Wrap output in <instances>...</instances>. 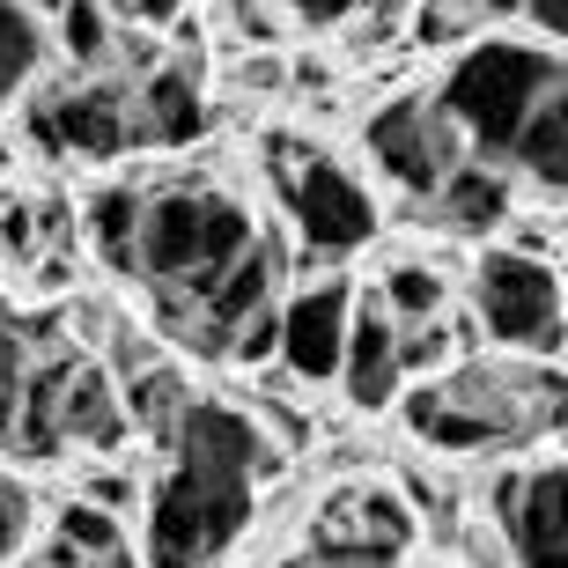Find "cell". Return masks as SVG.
<instances>
[{"instance_id": "cell-1", "label": "cell", "mask_w": 568, "mask_h": 568, "mask_svg": "<svg viewBox=\"0 0 568 568\" xmlns=\"http://www.w3.org/2000/svg\"><path fill=\"white\" fill-rule=\"evenodd\" d=\"M163 443L170 473L148 495V568H214L252 525L266 436L236 406L185 399Z\"/></svg>"}, {"instance_id": "cell-2", "label": "cell", "mask_w": 568, "mask_h": 568, "mask_svg": "<svg viewBox=\"0 0 568 568\" xmlns=\"http://www.w3.org/2000/svg\"><path fill=\"white\" fill-rule=\"evenodd\" d=\"M258 244V222L244 214V200L214 185H163L141 192V244H133V281L170 295H200L230 274L236 258Z\"/></svg>"}, {"instance_id": "cell-3", "label": "cell", "mask_w": 568, "mask_h": 568, "mask_svg": "<svg viewBox=\"0 0 568 568\" xmlns=\"http://www.w3.org/2000/svg\"><path fill=\"white\" fill-rule=\"evenodd\" d=\"M561 89V60L539 52V44H509V38H480L450 67V82H443L436 104L450 111V126L465 133V148H480L487 163H503L517 126H525V111Z\"/></svg>"}, {"instance_id": "cell-4", "label": "cell", "mask_w": 568, "mask_h": 568, "mask_svg": "<svg viewBox=\"0 0 568 568\" xmlns=\"http://www.w3.org/2000/svg\"><path fill=\"white\" fill-rule=\"evenodd\" d=\"M274 185H281V207H288L295 236L311 244V252H362L369 236H377V200H369V185H362L355 170H339L325 148L311 141H288L281 133L274 141Z\"/></svg>"}, {"instance_id": "cell-5", "label": "cell", "mask_w": 568, "mask_h": 568, "mask_svg": "<svg viewBox=\"0 0 568 568\" xmlns=\"http://www.w3.org/2000/svg\"><path fill=\"white\" fill-rule=\"evenodd\" d=\"M473 311H480L487 339L509 355L531 362L561 355V274H554V258L487 252L480 274H473Z\"/></svg>"}, {"instance_id": "cell-6", "label": "cell", "mask_w": 568, "mask_h": 568, "mask_svg": "<svg viewBox=\"0 0 568 568\" xmlns=\"http://www.w3.org/2000/svg\"><path fill=\"white\" fill-rule=\"evenodd\" d=\"M362 148H369V163H377L406 200H428V192L473 155L465 133L450 126V111L428 104V97H392V104L362 126Z\"/></svg>"}, {"instance_id": "cell-7", "label": "cell", "mask_w": 568, "mask_h": 568, "mask_svg": "<svg viewBox=\"0 0 568 568\" xmlns=\"http://www.w3.org/2000/svg\"><path fill=\"white\" fill-rule=\"evenodd\" d=\"M30 141L44 155H82V163H111L141 148L133 133V82H74V89H52L30 104Z\"/></svg>"}, {"instance_id": "cell-8", "label": "cell", "mask_w": 568, "mask_h": 568, "mask_svg": "<svg viewBox=\"0 0 568 568\" xmlns=\"http://www.w3.org/2000/svg\"><path fill=\"white\" fill-rule=\"evenodd\" d=\"M311 547H317L311 561H325V568H392L414 547V509L392 487H347V495L325 503Z\"/></svg>"}, {"instance_id": "cell-9", "label": "cell", "mask_w": 568, "mask_h": 568, "mask_svg": "<svg viewBox=\"0 0 568 568\" xmlns=\"http://www.w3.org/2000/svg\"><path fill=\"white\" fill-rule=\"evenodd\" d=\"M495 531H503L509 568H561L568 561V531H561V458H539L525 473H503L495 480V503H487Z\"/></svg>"}, {"instance_id": "cell-10", "label": "cell", "mask_w": 568, "mask_h": 568, "mask_svg": "<svg viewBox=\"0 0 568 568\" xmlns=\"http://www.w3.org/2000/svg\"><path fill=\"white\" fill-rule=\"evenodd\" d=\"M347 311H355V288L347 281H311L281 303V339L274 355L288 377L303 384H325L339 377V347H347Z\"/></svg>"}, {"instance_id": "cell-11", "label": "cell", "mask_w": 568, "mask_h": 568, "mask_svg": "<svg viewBox=\"0 0 568 568\" xmlns=\"http://www.w3.org/2000/svg\"><path fill=\"white\" fill-rule=\"evenodd\" d=\"M406 214L428 222V230H443V236H487V230H503V222H509V170L487 163V155H465V163L450 170L428 200H414Z\"/></svg>"}, {"instance_id": "cell-12", "label": "cell", "mask_w": 568, "mask_h": 568, "mask_svg": "<svg viewBox=\"0 0 568 568\" xmlns=\"http://www.w3.org/2000/svg\"><path fill=\"white\" fill-rule=\"evenodd\" d=\"M133 133L141 148H192L207 133V89L192 60H163L155 74L133 82Z\"/></svg>"}, {"instance_id": "cell-13", "label": "cell", "mask_w": 568, "mask_h": 568, "mask_svg": "<svg viewBox=\"0 0 568 568\" xmlns=\"http://www.w3.org/2000/svg\"><path fill=\"white\" fill-rule=\"evenodd\" d=\"M339 377H347V399L362 414H384V406L399 399V325L384 317L377 295H362L355 311H347V347H339Z\"/></svg>"}, {"instance_id": "cell-14", "label": "cell", "mask_w": 568, "mask_h": 568, "mask_svg": "<svg viewBox=\"0 0 568 568\" xmlns=\"http://www.w3.org/2000/svg\"><path fill=\"white\" fill-rule=\"evenodd\" d=\"M503 170H525L547 200H561V178H568V97L561 89H547V97L525 111V126H517V141H509Z\"/></svg>"}, {"instance_id": "cell-15", "label": "cell", "mask_w": 568, "mask_h": 568, "mask_svg": "<svg viewBox=\"0 0 568 568\" xmlns=\"http://www.w3.org/2000/svg\"><path fill=\"white\" fill-rule=\"evenodd\" d=\"M60 428H67V443H97V450H111V443L133 428L104 369L74 362V377H67V406H60Z\"/></svg>"}, {"instance_id": "cell-16", "label": "cell", "mask_w": 568, "mask_h": 568, "mask_svg": "<svg viewBox=\"0 0 568 568\" xmlns=\"http://www.w3.org/2000/svg\"><path fill=\"white\" fill-rule=\"evenodd\" d=\"M399 414H406V428H414V436H422L428 450H495V443L480 436V422H465V414L450 406V392H443L436 377L414 384V392L399 399Z\"/></svg>"}, {"instance_id": "cell-17", "label": "cell", "mask_w": 568, "mask_h": 568, "mask_svg": "<svg viewBox=\"0 0 568 568\" xmlns=\"http://www.w3.org/2000/svg\"><path fill=\"white\" fill-rule=\"evenodd\" d=\"M384 317L392 325H436L443 303H450V281H443V266H428V258H399L392 274H384Z\"/></svg>"}, {"instance_id": "cell-18", "label": "cell", "mask_w": 568, "mask_h": 568, "mask_svg": "<svg viewBox=\"0 0 568 568\" xmlns=\"http://www.w3.org/2000/svg\"><path fill=\"white\" fill-rule=\"evenodd\" d=\"M89 236L104 252L111 274H133V244H141V185H104L89 200Z\"/></svg>"}, {"instance_id": "cell-19", "label": "cell", "mask_w": 568, "mask_h": 568, "mask_svg": "<svg viewBox=\"0 0 568 568\" xmlns=\"http://www.w3.org/2000/svg\"><path fill=\"white\" fill-rule=\"evenodd\" d=\"M44 67V22L22 0H0V104H16Z\"/></svg>"}, {"instance_id": "cell-20", "label": "cell", "mask_w": 568, "mask_h": 568, "mask_svg": "<svg viewBox=\"0 0 568 568\" xmlns=\"http://www.w3.org/2000/svg\"><path fill=\"white\" fill-rule=\"evenodd\" d=\"M60 44L74 67H104L111 60V8L104 0H60Z\"/></svg>"}, {"instance_id": "cell-21", "label": "cell", "mask_w": 568, "mask_h": 568, "mask_svg": "<svg viewBox=\"0 0 568 568\" xmlns=\"http://www.w3.org/2000/svg\"><path fill=\"white\" fill-rule=\"evenodd\" d=\"M60 547L82 554V561H104V554H126V531H119V517L97 503H67L60 509Z\"/></svg>"}, {"instance_id": "cell-22", "label": "cell", "mask_w": 568, "mask_h": 568, "mask_svg": "<svg viewBox=\"0 0 568 568\" xmlns=\"http://www.w3.org/2000/svg\"><path fill=\"white\" fill-rule=\"evenodd\" d=\"M126 422H141V428H155V436H170V422L185 414V384L170 377V369H141V377L126 384Z\"/></svg>"}, {"instance_id": "cell-23", "label": "cell", "mask_w": 568, "mask_h": 568, "mask_svg": "<svg viewBox=\"0 0 568 568\" xmlns=\"http://www.w3.org/2000/svg\"><path fill=\"white\" fill-rule=\"evenodd\" d=\"M450 362H458L450 325H399V377H436Z\"/></svg>"}, {"instance_id": "cell-24", "label": "cell", "mask_w": 568, "mask_h": 568, "mask_svg": "<svg viewBox=\"0 0 568 568\" xmlns=\"http://www.w3.org/2000/svg\"><path fill=\"white\" fill-rule=\"evenodd\" d=\"M406 16H414V38L422 44H458L465 30H480V8L473 0H414Z\"/></svg>"}, {"instance_id": "cell-25", "label": "cell", "mask_w": 568, "mask_h": 568, "mask_svg": "<svg viewBox=\"0 0 568 568\" xmlns=\"http://www.w3.org/2000/svg\"><path fill=\"white\" fill-rule=\"evenodd\" d=\"M30 531H38V495L22 480H0V561H22Z\"/></svg>"}, {"instance_id": "cell-26", "label": "cell", "mask_w": 568, "mask_h": 568, "mask_svg": "<svg viewBox=\"0 0 568 568\" xmlns=\"http://www.w3.org/2000/svg\"><path fill=\"white\" fill-rule=\"evenodd\" d=\"M230 30L252 52H266V44H281V16H274V0H230Z\"/></svg>"}, {"instance_id": "cell-27", "label": "cell", "mask_w": 568, "mask_h": 568, "mask_svg": "<svg viewBox=\"0 0 568 568\" xmlns=\"http://www.w3.org/2000/svg\"><path fill=\"white\" fill-rule=\"evenodd\" d=\"M0 252H8V258H38V214L22 207V200L0 207Z\"/></svg>"}, {"instance_id": "cell-28", "label": "cell", "mask_w": 568, "mask_h": 568, "mask_svg": "<svg viewBox=\"0 0 568 568\" xmlns=\"http://www.w3.org/2000/svg\"><path fill=\"white\" fill-rule=\"evenodd\" d=\"M22 369H30L22 333H16V325H0V399H16V392H22Z\"/></svg>"}, {"instance_id": "cell-29", "label": "cell", "mask_w": 568, "mask_h": 568, "mask_svg": "<svg viewBox=\"0 0 568 568\" xmlns=\"http://www.w3.org/2000/svg\"><path fill=\"white\" fill-rule=\"evenodd\" d=\"M82 503H97V509H111V517H119V509L133 503V480H126V473H97Z\"/></svg>"}, {"instance_id": "cell-30", "label": "cell", "mask_w": 568, "mask_h": 568, "mask_svg": "<svg viewBox=\"0 0 568 568\" xmlns=\"http://www.w3.org/2000/svg\"><path fill=\"white\" fill-rule=\"evenodd\" d=\"M517 16H525L531 22V30H539V38H561V30H568V0H525V8H517Z\"/></svg>"}, {"instance_id": "cell-31", "label": "cell", "mask_w": 568, "mask_h": 568, "mask_svg": "<svg viewBox=\"0 0 568 568\" xmlns=\"http://www.w3.org/2000/svg\"><path fill=\"white\" fill-rule=\"evenodd\" d=\"M185 16V0H133L126 8V22H178Z\"/></svg>"}, {"instance_id": "cell-32", "label": "cell", "mask_w": 568, "mask_h": 568, "mask_svg": "<svg viewBox=\"0 0 568 568\" xmlns=\"http://www.w3.org/2000/svg\"><path fill=\"white\" fill-rule=\"evenodd\" d=\"M274 8H295L303 22H339V8H333V0H274Z\"/></svg>"}, {"instance_id": "cell-33", "label": "cell", "mask_w": 568, "mask_h": 568, "mask_svg": "<svg viewBox=\"0 0 568 568\" xmlns=\"http://www.w3.org/2000/svg\"><path fill=\"white\" fill-rule=\"evenodd\" d=\"M473 568H509V554L495 547V539H480V531H473Z\"/></svg>"}, {"instance_id": "cell-34", "label": "cell", "mask_w": 568, "mask_h": 568, "mask_svg": "<svg viewBox=\"0 0 568 568\" xmlns=\"http://www.w3.org/2000/svg\"><path fill=\"white\" fill-rule=\"evenodd\" d=\"M82 568H126V554H104V561H82Z\"/></svg>"}, {"instance_id": "cell-35", "label": "cell", "mask_w": 568, "mask_h": 568, "mask_svg": "<svg viewBox=\"0 0 568 568\" xmlns=\"http://www.w3.org/2000/svg\"><path fill=\"white\" fill-rule=\"evenodd\" d=\"M104 8H111V16H126V8H133V0H104Z\"/></svg>"}, {"instance_id": "cell-36", "label": "cell", "mask_w": 568, "mask_h": 568, "mask_svg": "<svg viewBox=\"0 0 568 568\" xmlns=\"http://www.w3.org/2000/svg\"><path fill=\"white\" fill-rule=\"evenodd\" d=\"M281 568H325V561H281Z\"/></svg>"}]
</instances>
